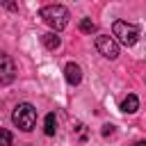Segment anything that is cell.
I'll return each mask as SVG.
<instances>
[{"instance_id": "cell-1", "label": "cell", "mask_w": 146, "mask_h": 146, "mask_svg": "<svg viewBox=\"0 0 146 146\" xmlns=\"http://www.w3.org/2000/svg\"><path fill=\"white\" fill-rule=\"evenodd\" d=\"M43 18V23H48L52 30H64L68 25V9L64 5H48L41 9L39 14Z\"/></svg>"}, {"instance_id": "cell-2", "label": "cell", "mask_w": 146, "mask_h": 146, "mask_svg": "<svg viewBox=\"0 0 146 146\" xmlns=\"http://www.w3.org/2000/svg\"><path fill=\"white\" fill-rule=\"evenodd\" d=\"M11 121H14L16 128L30 132V130L34 128V123H36V110H34V105H30V103H18V105L14 107Z\"/></svg>"}, {"instance_id": "cell-3", "label": "cell", "mask_w": 146, "mask_h": 146, "mask_svg": "<svg viewBox=\"0 0 146 146\" xmlns=\"http://www.w3.org/2000/svg\"><path fill=\"white\" fill-rule=\"evenodd\" d=\"M112 32H114V36L119 39V43H123V46H135L137 43V39H139V30L132 25V23H125V21H114V25H112ZM112 36V39H114Z\"/></svg>"}, {"instance_id": "cell-4", "label": "cell", "mask_w": 146, "mask_h": 146, "mask_svg": "<svg viewBox=\"0 0 146 146\" xmlns=\"http://www.w3.org/2000/svg\"><path fill=\"white\" fill-rule=\"evenodd\" d=\"M96 48H98V52H100L103 57H107V59H116V57H119V43H116L112 36H107V34L96 36Z\"/></svg>"}, {"instance_id": "cell-5", "label": "cell", "mask_w": 146, "mask_h": 146, "mask_svg": "<svg viewBox=\"0 0 146 146\" xmlns=\"http://www.w3.org/2000/svg\"><path fill=\"white\" fill-rule=\"evenodd\" d=\"M14 78H16L14 59H11L9 55H0V82H2V84H9Z\"/></svg>"}, {"instance_id": "cell-6", "label": "cell", "mask_w": 146, "mask_h": 146, "mask_svg": "<svg viewBox=\"0 0 146 146\" xmlns=\"http://www.w3.org/2000/svg\"><path fill=\"white\" fill-rule=\"evenodd\" d=\"M64 78H66L68 84H80V80H82V68H80L78 64L68 62V64L64 66Z\"/></svg>"}, {"instance_id": "cell-7", "label": "cell", "mask_w": 146, "mask_h": 146, "mask_svg": "<svg viewBox=\"0 0 146 146\" xmlns=\"http://www.w3.org/2000/svg\"><path fill=\"white\" fill-rule=\"evenodd\" d=\"M139 110V98L135 96V94H128L125 98H123V103H121V112H125V114H135Z\"/></svg>"}, {"instance_id": "cell-8", "label": "cell", "mask_w": 146, "mask_h": 146, "mask_svg": "<svg viewBox=\"0 0 146 146\" xmlns=\"http://www.w3.org/2000/svg\"><path fill=\"white\" fill-rule=\"evenodd\" d=\"M41 43H43L48 50H57L62 41H59V36H57L55 32H46V34H41Z\"/></svg>"}, {"instance_id": "cell-9", "label": "cell", "mask_w": 146, "mask_h": 146, "mask_svg": "<svg viewBox=\"0 0 146 146\" xmlns=\"http://www.w3.org/2000/svg\"><path fill=\"white\" fill-rule=\"evenodd\" d=\"M43 130H46V135H48V137H52V135H55V130H57V119H55V114H52V112H50V114H46Z\"/></svg>"}, {"instance_id": "cell-10", "label": "cell", "mask_w": 146, "mask_h": 146, "mask_svg": "<svg viewBox=\"0 0 146 146\" xmlns=\"http://www.w3.org/2000/svg\"><path fill=\"white\" fill-rule=\"evenodd\" d=\"M14 144V135L7 128H0V146H11Z\"/></svg>"}, {"instance_id": "cell-11", "label": "cell", "mask_w": 146, "mask_h": 146, "mask_svg": "<svg viewBox=\"0 0 146 146\" xmlns=\"http://www.w3.org/2000/svg\"><path fill=\"white\" fill-rule=\"evenodd\" d=\"M80 32H84V34L96 32V23H94V21H89V18H82V21H80Z\"/></svg>"}, {"instance_id": "cell-12", "label": "cell", "mask_w": 146, "mask_h": 146, "mask_svg": "<svg viewBox=\"0 0 146 146\" xmlns=\"http://www.w3.org/2000/svg\"><path fill=\"white\" fill-rule=\"evenodd\" d=\"M114 132V125H103V135L107 137V135H112Z\"/></svg>"}, {"instance_id": "cell-13", "label": "cell", "mask_w": 146, "mask_h": 146, "mask_svg": "<svg viewBox=\"0 0 146 146\" xmlns=\"http://www.w3.org/2000/svg\"><path fill=\"white\" fill-rule=\"evenodd\" d=\"M135 146H146V144H144V141H137V144H135Z\"/></svg>"}]
</instances>
